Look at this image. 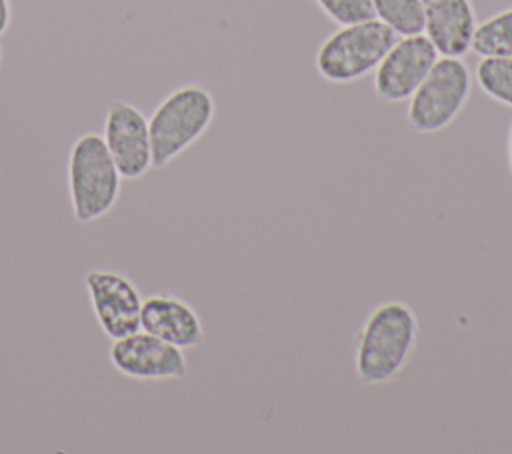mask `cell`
<instances>
[{
	"mask_svg": "<svg viewBox=\"0 0 512 454\" xmlns=\"http://www.w3.org/2000/svg\"><path fill=\"white\" fill-rule=\"evenodd\" d=\"M398 34L376 18L338 26L316 50L314 66L332 84H350L376 70Z\"/></svg>",
	"mask_w": 512,
	"mask_h": 454,
	"instance_id": "4",
	"label": "cell"
},
{
	"mask_svg": "<svg viewBox=\"0 0 512 454\" xmlns=\"http://www.w3.org/2000/svg\"><path fill=\"white\" fill-rule=\"evenodd\" d=\"M418 342V318L404 300H384L366 316L356 350L354 372L362 384L392 382L410 362Z\"/></svg>",
	"mask_w": 512,
	"mask_h": 454,
	"instance_id": "1",
	"label": "cell"
},
{
	"mask_svg": "<svg viewBox=\"0 0 512 454\" xmlns=\"http://www.w3.org/2000/svg\"><path fill=\"white\" fill-rule=\"evenodd\" d=\"M68 196L74 220L88 224L104 218L118 202L122 176L102 134H80L68 154Z\"/></svg>",
	"mask_w": 512,
	"mask_h": 454,
	"instance_id": "3",
	"label": "cell"
},
{
	"mask_svg": "<svg viewBox=\"0 0 512 454\" xmlns=\"http://www.w3.org/2000/svg\"><path fill=\"white\" fill-rule=\"evenodd\" d=\"M102 138L124 180H138L152 170V144L148 118L122 98L108 104Z\"/></svg>",
	"mask_w": 512,
	"mask_h": 454,
	"instance_id": "9",
	"label": "cell"
},
{
	"mask_svg": "<svg viewBox=\"0 0 512 454\" xmlns=\"http://www.w3.org/2000/svg\"><path fill=\"white\" fill-rule=\"evenodd\" d=\"M472 88L468 64L456 56H440L422 84L408 98L406 122L418 134L448 128L464 110Z\"/></svg>",
	"mask_w": 512,
	"mask_h": 454,
	"instance_id": "5",
	"label": "cell"
},
{
	"mask_svg": "<svg viewBox=\"0 0 512 454\" xmlns=\"http://www.w3.org/2000/svg\"><path fill=\"white\" fill-rule=\"evenodd\" d=\"M470 50L480 58H512V6L476 24Z\"/></svg>",
	"mask_w": 512,
	"mask_h": 454,
	"instance_id": "12",
	"label": "cell"
},
{
	"mask_svg": "<svg viewBox=\"0 0 512 454\" xmlns=\"http://www.w3.org/2000/svg\"><path fill=\"white\" fill-rule=\"evenodd\" d=\"M140 328L182 350L204 342V326L196 308L172 292H154L142 300Z\"/></svg>",
	"mask_w": 512,
	"mask_h": 454,
	"instance_id": "10",
	"label": "cell"
},
{
	"mask_svg": "<svg viewBox=\"0 0 512 454\" xmlns=\"http://www.w3.org/2000/svg\"><path fill=\"white\" fill-rule=\"evenodd\" d=\"M0 68H2V44H0Z\"/></svg>",
	"mask_w": 512,
	"mask_h": 454,
	"instance_id": "18",
	"label": "cell"
},
{
	"mask_svg": "<svg viewBox=\"0 0 512 454\" xmlns=\"http://www.w3.org/2000/svg\"><path fill=\"white\" fill-rule=\"evenodd\" d=\"M108 360L122 376L138 382L178 380L188 372L182 348L142 328L112 340Z\"/></svg>",
	"mask_w": 512,
	"mask_h": 454,
	"instance_id": "6",
	"label": "cell"
},
{
	"mask_svg": "<svg viewBox=\"0 0 512 454\" xmlns=\"http://www.w3.org/2000/svg\"><path fill=\"white\" fill-rule=\"evenodd\" d=\"M216 116V98L200 82H186L170 90L148 118L152 168H164L210 128Z\"/></svg>",
	"mask_w": 512,
	"mask_h": 454,
	"instance_id": "2",
	"label": "cell"
},
{
	"mask_svg": "<svg viewBox=\"0 0 512 454\" xmlns=\"http://www.w3.org/2000/svg\"><path fill=\"white\" fill-rule=\"evenodd\" d=\"M12 24V0H0V38Z\"/></svg>",
	"mask_w": 512,
	"mask_h": 454,
	"instance_id": "16",
	"label": "cell"
},
{
	"mask_svg": "<svg viewBox=\"0 0 512 454\" xmlns=\"http://www.w3.org/2000/svg\"><path fill=\"white\" fill-rule=\"evenodd\" d=\"M374 18L394 30L398 36L422 34V0H370Z\"/></svg>",
	"mask_w": 512,
	"mask_h": 454,
	"instance_id": "13",
	"label": "cell"
},
{
	"mask_svg": "<svg viewBox=\"0 0 512 454\" xmlns=\"http://www.w3.org/2000/svg\"><path fill=\"white\" fill-rule=\"evenodd\" d=\"M84 286L96 324L110 340L140 330L144 296L132 278L118 270L92 268L84 276Z\"/></svg>",
	"mask_w": 512,
	"mask_h": 454,
	"instance_id": "7",
	"label": "cell"
},
{
	"mask_svg": "<svg viewBox=\"0 0 512 454\" xmlns=\"http://www.w3.org/2000/svg\"><path fill=\"white\" fill-rule=\"evenodd\" d=\"M474 80L488 98L512 108V58H480Z\"/></svg>",
	"mask_w": 512,
	"mask_h": 454,
	"instance_id": "14",
	"label": "cell"
},
{
	"mask_svg": "<svg viewBox=\"0 0 512 454\" xmlns=\"http://www.w3.org/2000/svg\"><path fill=\"white\" fill-rule=\"evenodd\" d=\"M440 58L424 34L398 36L374 70V94L386 104L406 102Z\"/></svg>",
	"mask_w": 512,
	"mask_h": 454,
	"instance_id": "8",
	"label": "cell"
},
{
	"mask_svg": "<svg viewBox=\"0 0 512 454\" xmlns=\"http://www.w3.org/2000/svg\"><path fill=\"white\" fill-rule=\"evenodd\" d=\"M506 152H508V166H510V174H512V124L508 130V142H506Z\"/></svg>",
	"mask_w": 512,
	"mask_h": 454,
	"instance_id": "17",
	"label": "cell"
},
{
	"mask_svg": "<svg viewBox=\"0 0 512 454\" xmlns=\"http://www.w3.org/2000/svg\"><path fill=\"white\" fill-rule=\"evenodd\" d=\"M316 6L338 26L356 24L374 18L370 0H314Z\"/></svg>",
	"mask_w": 512,
	"mask_h": 454,
	"instance_id": "15",
	"label": "cell"
},
{
	"mask_svg": "<svg viewBox=\"0 0 512 454\" xmlns=\"http://www.w3.org/2000/svg\"><path fill=\"white\" fill-rule=\"evenodd\" d=\"M422 12V34L440 56L462 58L470 52L478 24L472 0H422Z\"/></svg>",
	"mask_w": 512,
	"mask_h": 454,
	"instance_id": "11",
	"label": "cell"
}]
</instances>
